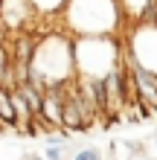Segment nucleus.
Masks as SVG:
<instances>
[{
  "label": "nucleus",
  "instance_id": "nucleus-1",
  "mask_svg": "<svg viewBox=\"0 0 157 160\" xmlns=\"http://www.w3.org/2000/svg\"><path fill=\"white\" fill-rule=\"evenodd\" d=\"M29 82L38 84L41 90L76 82V41L67 32H50L41 41H35Z\"/></svg>",
  "mask_w": 157,
  "mask_h": 160
},
{
  "label": "nucleus",
  "instance_id": "nucleus-2",
  "mask_svg": "<svg viewBox=\"0 0 157 160\" xmlns=\"http://www.w3.org/2000/svg\"><path fill=\"white\" fill-rule=\"evenodd\" d=\"M64 26L76 38H93V35H116L125 26L116 0H67L61 9Z\"/></svg>",
  "mask_w": 157,
  "mask_h": 160
},
{
  "label": "nucleus",
  "instance_id": "nucleus-3",
  "mask_svg": "<svg viewBox=\"0 0 157 160\" xmlns=\"http://www.w3.org/2000/svg\"><path fill=\"white\" fill-rule=\"evenodd\" d=\"M119 64H122V41H116L114 35L76 38V76L105 79Z\"/></svg>",
  "mask_w": 157,
  "mask_h": 160
},
{
  "label": "nucleus",
  "instance_id": "nucleus-4",
  "mask_svg": "<svg viewBox=\"0 0 157 160\" xmlns=\"http://www.w3.org/2000/svg\"><path fill=\"white\" fill-rule=\"evenodd\" d=\"M122 44H125L128 58H134L140 67L157 73V21L134 23Z\"/></svg>",
  "mask_w": 157,
  "mask_h": 160
},
{
  "label": "nucleus",
  "instance_id": "nucleus-5",
  "mask_svg": "<svg viewBox=\"0 0 157 160\" xmlns=\"http://www.w3.org/2000/svg\"><path fill=\"white\" fill-rule=\"evenodd\" d=\"M35 12L32 0H0V23L9 29H23Z\"/></svg>",
  "mask_w": 157,
  "mask_h": 160
},
{
  "label": "nucleus",
  "instance_id": "nucleus-6",
  "mask_svg": "<svg viewBox=\"0 0 157 160\" xmlns=\"http://www.w3.org/2000/svg\"><path fill=\"white\" fill-rule=\"evenodd\" d=\"M119 12L125 18V26L143 23V21H157V3L154 0H116Z\"/></svg>",
  "mask_w": 157,
  "mask_h": 160
},
{
  "label": "nucleus",
  "instance_id": "nucleus-7",
  "mask_svg": "<svg viewBox=\"0 0 157 160\" xmlns=\"http://www.w3.org/2000/svg\"><path fill=\"white\" fill-rule=\"evenodd\" d=\"M0 119L6 125H17V114H15V99H12V88L0 84Z\"/></svg>",
  "mask_w": 157,
  "mask_h": 160
},
{
  "label": "nucleus",
  "instance_id": "nucleus-8",
  "mask_svg": "<svg viewBox=\"0 0 157 160\" xmlns=\"http://www.w3.org/2000/svg\"><path fill=\"white\" fill-rule=\"evenodd\" d=\"M32 6L38 9L41 15H55V12H61V9L67 6V0H32Z\"/></svg>",
  "mask_w": 157,
  "mask_h": 160
},
{
  "label": "nucleus",
  "instance_id": "nucleus-9",
  "mask_svg": "<svg viewBox=\"0 0 157 160\" xmlns=\"http://www.w3.org/2000/svg\"><path fill=\"white\" fill-rule=\"evenodd\" d=\"M9 76H12V61H9L6 50H0V84H9V88H12Z\"/></svg>",
  "mask_w": 157,
  "mask_h": 160
},
{
  "label": "nucleus",
  "instance_id": "nucleus-10",
  "mask_svg": "<svg viewBox=\"0 0 157 160\" xmlns=\"http://www.w3.org/2000/svg\"><path fill=\"white\" fill-rule=\"evenodd\" d=\"M73 160H102V152H99V148H93V146H87V148H79Z\"/></svg>",
  "mask_w": 157,
  "mask_h": 160
},
{
  "label": "nucleus",
  "instance_id": "nucleus-11",
  "mask_svg": "<svg viewBox=\"0 0 157 160\" xmlns=\"http://www.w3.org/2000/svg\"><path fill=\"white\" fill-rule=\"evenodd\" d=\"M44 157H47V160H61L64 157V146H47Z\"/></svg>",
  "mask_w": 157,
  "mask_h": 160
},
{
  "label": "nucleus",
  "instance_id": "nucleus-12",
  "mask_svg": "<svg viewBox=\"0 0 157 160\" xmlns=\"http://www.w3.org/2000/svg\"><path fill=\"white\" fill-rule=\"evenodd\" d=\"M23 160H41V157H38V154H26Z\"/></svg>",
  "mask_w": 157,
  "mask_h": 160
},
{
  "label": "nucleus",
  "instance_id": "nucleus-13",
  "mask_svg": "<svg viewBox=\"0 0 157 160\" xmlns=\"http://www.w3.org/2000/svg\"><path fill=\"white\" fill-rule=\"evenodd\" d=\"M154 3H157V0H154Z\"/></svg>",
  "mask_w": 157,
  "mask_h": 160
}]
</instances>
